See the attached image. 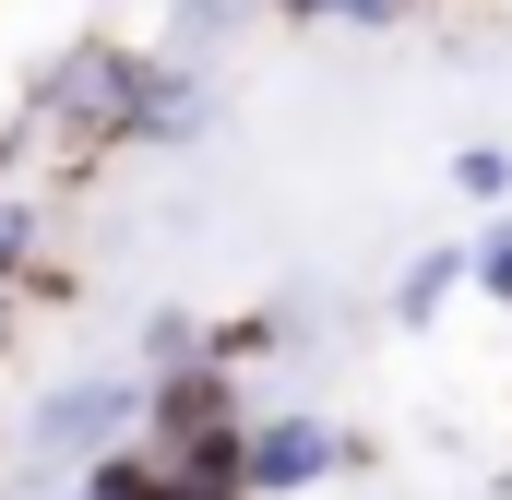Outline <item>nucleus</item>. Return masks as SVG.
Wrapping results in <instances>:
<instances>
[{
    "mask_svg": "<svg viewBox=\"0 0 512 500\" xmlns=\"http://www.w3.org/2000/svg\"><path fill=\"white\" fill-rule=\"evenodd\" d=\"M334 453H346V441H334L322 417H262V429H251V489H262V500L322 489V477H334Z\"/></svg>",
    "mask_w": 512,
    "mask_h": 500,
    "instance_id": "nucleus-1",
    "label": "nucleus"
},
{
    "mask_svg": "<svg viewBox=\"0 0 512 500\" xmlns=\"http://www.w3.org/2000/svg\"><path fill=\"white\" fill-rule=\"evenodd\" d=\"M453 274H477V262H465V250H429V262H417V274L393 286V310H405V322H429V310L453 298Z\"/></svg>",
    "mask_w": 512,
    "mask_h": 500,
    "instance_id": "nucleus-3",
    "label": "nucleus"
},
{
    "mask_svg": "<svg viewBox=\"0 0 512 500\" xmlns=\"http://www.w3.org/2000/svg\"><path fill=\"white\" fill-rule=\"evenodd\" d=\"M286 12H334V24H382L393 0H286Z\"/></svg>",
    "mask_w": 512,
    "mask_h": 500,
    "instance_id": "nucleus-5",
    "label": "nucleus"
},
{
    "mask_svg": "<svg viewBox=\"0 0 512 500\" xmlns=\"http://www.w3.org/2000/svg\"><path fill=\"white\" fill-rule=\"evenodd\" d=\"M453 179H465V203H501V191H512V155L465 143V155H453Z\"/></svg>",
    "mask_w": 512,
    "mask_h": 500,
    "instance_id": "nucleus-4",
    "label": "nucleus"
},
{
    "mask_svg": "<svg viewBox=\"0 0 512 500\" xmlns=\"http://www.w3.org/2000/svg\"><path fill=\"white\" fill-rule=\"evenodd\" d=\"M131 405H143L131 381H84V393H48V417H36V429H48V441H120Z\"/></svg>",
    "mask_w": 512,
    "mask_h": 500,
    "instance_id": "nucleus-2",
    "label": "nucleus"
}]
</instances>
